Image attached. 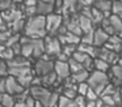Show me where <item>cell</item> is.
Masks as SVG:
<instances>
[{
  "label": "cell",
  "mask_w": 122,
  "mask_h": 107,
  "mask_svg": "<svg viewBox=\"0 0 122 107\" xmlns=\"http://www.w3.org/2000/svg\"><path fill=\"white\" fill-rule=\"evenodd\" d=\"M113 13L122 14V0H113Z\"/></svg>",
  "instance_id": "35"
},
{
  "label": "cell",
  "mask_w": 122,
  "mask_h": 107,
  "mask_svg": "<svg viewBox=\"0 0 122 107\" xmlns=\"http://www.w3.org/2000/svg\"><path fill=\"white\" fill-rule=\"evenodd\" d=\"M62 47H63V43L61 42L58 35L50 34L49 37H45V48L49 56H58L62 52Z\"/></svg>",
  "instance_id": "4"
},
{
  "label": "cell",
  "mask_w": 122,
  "mask_h": 107,
  "mask_svg": "<svg viewBox=\"0 0 122 107\" xmlns=\"http://www.w3.org/2000/svg\"><path fill=\"white\" fill-rule=\"evenodd\" d=\"M89 84H88V81H84V82H79L77 84V93L81 94V95H85L87 94V91L89 90Z\"/></svg>",
  "instance_id": "32"
},
{
  "label": "cell",
  "mask_w": 122,
  "mask_h": 107,
  "mask_svg": "<svg viewBox=\"0 0 122 107\" xmlns=\"http://www.w3.org/2000/svg\"><path fill=\"white\" fill-rule=\"evenodd\" d=\"M20 39H21V38H20L19 34H15V35H9L8 38H7V41L4 42V44H5V46H8V47H12L15 43H17V42H19Z\"/></svg>",
  "instance_id": "33"
},
{
  "label": "cell",
  "mask_w": 122,
  "mask_h": 107,
  "mask_svg": "<svg viewBox=\"0 0 122 107\" xmlns=\"http://www.w3.org/2000/svg\"><path fill=\"white\" fill-rule=\"evenodd\" d=\"M105 47H108L109 50H113L116 52H121L122 51V38L121 35H117V34H113V35L109 37L108 42L105 43Z\"/></svg>",
  "instance_id": "11"
},
{
  "label": "cell",
  "mask_w": 122,
  "mask_h": 107,
  "mask_svg": "<svg viewBox=\"0 0 122 107\" xmlns=\"http://www.w3.org/2000/svg\"><path fill=\"white\" fill-rule=\"evenodd\" d=\"M95 41V29L88 33H83L81 35V43H88V44H95L93 43Z\"/></svg>",
  "instance_id": "27"
},
{
  "label": "cell",
  "mask_w": 122,
  "mask_h": 107,
  "mask_svg": "<svg viewBox=\"0 0 122 107\" xmlns=\"http://www.w3.org/2000/svg\"><path fill=\"white\" fill-rule=\"evenodd\" d=\"M109 37H110V34H109L105 29H102V28L95 29V41H93V43L97 47L105 46V43L108 42Z\"/></svg>",
  "instance_id": "10"
},
{
  "label": "cell",
  "mask_w": 122,
  "mask_h": 107,
  "mask_svg": "<svg viewBox=\"0 0 122 107\" xmlns=\"http://www.w3.org/2000/svg\"><path fill=\"white\" fill-rule=\"evenodd\" d=\"M56 78H59V77H58V74L55 73V70H53V72L47 73V74H45V76H41L42 85H46V86L54 85V84L56 82Z\"/></svg>",
  "instance_id": "22"
},
{
  "label": "cell",
  "mask_w": 122,
  "mask_h": 107,
  "mask_svg": "<svg viewBox=\"0 0 122 107\" xmlns=\"http://www.w3.org/2000/svg\"><path fill=\"white\" fill-rule=\"evenodd\" d=\"M74 101H75V107H84V106H87V98H85V95L77 94V95L74 98Z\"/></svg>",
  "instance_id": "31"
},
{
  "label": "cell",
  "mask_w": 122,
  "mask_h": 107,
  "mask_svg": "<svg viewBox=\"0 0 122 107\" xmlns=\"http://www.w3.org/2000/svg\"><path fill=\"white\" fill-rule=\"evenodd\" d=\"M109 82H110V81H109V76L106 74V72H102V70L95 69L93 72H91L89 77H88V84H89V86L95 89L100 95Z\"/></svg>",
  "instance_id": "2"
},
{
  "label": "cell",
  "mask_w": 122,
  "mask_h": 107,
  "mask_svg": "<svg viewBox=\"0 0 122 107\" xmlns=\"http://www.w3.org/2000/svg\"><path fill=\"white\" fill-rule=\"evenodd\" d=\"M121 52H122V51H121Z\"/></svg>",
  "instance_id": "45"
},
{
  "label": "cell",
  "mask_w": 122,
  "mask_h": 107,
  "mask_svg": "<svg viewBox=\"0 0 122 107\" xmlns=\"http://www.w3.org/2000/svg\"><path fill=\"white\" fill-rule=\"evenodd\" d=\"M5 78H7V91H8L9 94L16 97L17 94L22 93V91L25 90V88L21 85V82H20L15 76L8 74Z\"/></svg>",
  "instance_id": "8"
},
{
  "label": "cell",
  "mask_w": 122,
  "mask_h": 107,
  "mask_svg": "<svg viewBox=\"0 0 122 107\" xmlns=\"http://www.w3.org/2000/svg\"><path fill=\"white\" fill-rule=\"evenodd\" d=\"M7 91V78L3 77H0V94L1 93H5Z\"/></svg>",
  "instance_id": "38"
},
{
  "label": "cell",
  "mask_w": 122,
  "mask_h": 107,
  "mask_svg": "<svg viewBox=\"0 0 122 107\" xmlns=\"http://www.w3.org/2000/svg\"><path fill=\"white\" fill-rule=\"evenodd\" d=\"M110 70H112V74H113V77H116V78H118V80H121L122 81V64H114L113 67L110 68Z\"/></svg>",
  "instance_id": "29"
},
{
  "label": "cell",
  "mask_w": 122,
  "mask_h": 107,
  "mask_svg": "<svg viewBox=\"0 0 122 107\" xmlns=\"http://www.w3.org/2000/svg\"><path fill=\"white\" fill-rule=\"evenodd\" d=\"M58 106H61V107H75V101H74V98H70V97L62 94V95L59 97Z\"/></svg>",
  "instance_id": "24"
},
{
  "label": "cell",
  "mask_w": 122,
  "mask_h": 107,
  "mask_svg": "<svg viewBox=\"0 0 122 107\" xmlns=\"http://www.w3.org/2000/svg\"><path fill=\"white\" fill-rule=\"evenodd\" d=\"M8 70H9L8 63H7L5 60L0 59V77H3V76H7V74H8Z\"/></svg>",
  "instance_id": "34"
},
{
  "label": "cell",
  "mask_w": 122,
  "mask_h": 107,
  "mask_svg": "<svg viewBox=\"0 0 122 107\" xmlns=\"http://www.w3.org/2000/svg\"><path fill=\"white\" fill-rule=\"evenodd\" d=\"M59 94L58 93H51V97H50V103H49V107H53V106H56L59 102Z\"/></svg>",
  "instance_id": "37"
},
{
  "label": "cell",
  "mask_w": 122,
  "mask_h": 107,
  "mask_svg": "<svg viewBox=\"0 0 122 107\" xmlns=\"http://www.w3.org/2000/svg\"><path fill=\"white\" fill-rule=\"evenodd\" d=\"M100 98L102 99L104 106H117L116 101H114L112 94H106V95H100Z\"/></svg>",
  "instance_id": "30"
},
{
  "label": "cell",
  "mask_w": 122,
  "mask_h": 107,
  "mask_svg": "<svg viewBox=\"0 0 122 107\" xmlns=\"http://www.w3.org/2000/svg\"><path fill=\"white\" fill-rule=\"evenodd\" d=\"M77 20H79V25H80V28H81L83 33H88V31L93 30V25H95V23H93V21L91 20L87 14L80 12L79 14H77Z\"/></svg>",
  "instance_id": "14"
},
{
  "label": "cell",
  "mask_w": 122,
  "mask_h": 107,
  "mask_svg": "<svg viewBox=\"0 0 122 107\" xmlns=\"http://www.w3.org/2000/svg\"><path fill=\"white\" fill-rule=\"evenodd\" d=\"M109 63L105 60L100 59V57H95V61H93V68L97 70H102V72H108L109 70Z\"/></svg>",
  "instance_id": "23"
},
{
  "label": "cell",
  "mask_w": 122,
  "mask_h": 107,
  "mask_svg": "<svg viewBox=\"0 0 122 107\" xmlns=\"http://www.w3.org/2000/svg\"><path fill=\"white\" fill-rule=\"evenodd\" d=\"M68 64H70V68H71V73H76L79 70L84 69V65L80 61H77L76 59H74V57H70L68 59Z\"/></svg>",
  "instance_id": "25"
},
{
  "label": "cell",
  "mask_w": 122,
  "mask_h": 107,
  "mask_svg": "<svg viewBox=\"0 0 122 107\" xmlns=\"http://www.w3.org/2000/svg\"><path fill=\"white\" fill-rule=\"evenodd\" d=\"M12 1H13V0H0V10L3 12V10H5V9L12 8Z\"/></svg>",
  "instance_id": "36"
},
{
  "label": "cell",
  "mask_w": 122,
  "mask_h": 107,
  "mask_svg": "<svg viewBox=\"0 0 122 107\" xmlns=\"http://www.w3.org/2000/svg\"><path fill=\"white\" fill-rule=\"evenodd\" d=\"M93 5L97 9H100L101 12L105 13V16L113 13V0H96Z\"/></svg>",
  "instance_id": "17"
},
{
  "label": "cell",
  "mask_w": 122,
  "mask_h": 107,
  "mask_svg": "<svg viewBox=\"0 0 122 107\" xmlns=\"http://www.w3.org/2000/svg\"><path fill=\"white\" fill-rule=\"evenodd\" d=\"M1 16H3V18L7 21V22H8L9 25H11L12 22H15L16 20H19V18H21V17H22V13L20 12L19 9H13V8H9V9L3 10Z\"/></svg>",
  "instance_id": "15"
},
{
  "label": "cell",
  "mask_w": 122,
  "mask_h": 107,
  "mask_svg": "<svg viewBox=\"0 0 122 107\" xmlns=\"http://www.w3.org/2000/svg\"><path fill=\"white\" fill-rule=\"evenodd\" d=\"M119 16H121V17H122V14H119Z\"/></svg>",
  "instance_id": "44"
},
{
  "label": "cell",
  "mask_w": 122,
  "mask_h": 107,
  "mask_svg": "<svg viewBox=\"0 0 122 107\" xmlns=\"http://www.w3.org/2000/svg\"><path fill=\"white\" fill-rule=\"evenodd\" d=\"M37 3H38V0H25L24 4L25 5H37Z\"/></svg>",
  "instance_id": "41"
},
{
  "label": "cell",
  "mask_w": 122,
  "mask_h": 107,
  "mask_svg": "<svg viewBox=\"0 0 122 107\" xmlns=\"http://www.w3.org/2000/svg\"><path fill=\"white\" fill-rule=\"evenodd\" d=\"M121 94H122V88H121Z\"/></svg>",
  "instance_id": "43"
},
{
  "label": "cell",
  "mask_w": 122,
  "mask_h": 107,
  "mask_svg": "<svg viewBox=\"0 0 122 107\" xmlns=\"http://www.w3.org/2000/svg\"><path fill=\"white\" fill-rule=\"evenodd\" d=\"M109 21L112 23V28L114 30V34L117 35H122V17L117 13H112L110 16H108Z\"/></svg>",
  "instance_id": "16"
},
{
  "label": "cell",
  "mask_w": 122,
  "mask_h": 107,
  "mask_svg": "<svg viewBox=\"0 0 122 107\" xmlns=\"http://www.w3.org/2000/svg\"><path fill=\"white\" fill-rule=\"evenodd\" d=\"M64 23H66L67 30H68V31H71V33H75V34H77V35H83V30H81V28H80V25H79L77 14L71 16V18L66 20V21H64Z\"/></svg>",
  "instance_id": "12"
},
{
  "label": "cell",
  "mask_w": 122,
  "mask_h": 107,
  "mask_svg": "<svg viewBox=\"0 0 122 107\" xmlns=\"http://www.w3.org/2000/svg\"><path fill=\"white\" fill-rule=\"evenodd\" d=\"M95 1L96 0H77V3H79L81 7H85V5H93Z\"/></svg>",
  "instance_id": "40"
},
{
  "label": "cell",
  "mask_w": 122,
  "mask_h": 107,
  "mask_svg": "<svg viewBox=\"0 0 122 107\" xmlns=\"http://www.w3.org/2000/svg\"><path fill=\"white\" fill-rule=\"evenodd\" d=\"M76 50H77V44H71V43H66L62 47V52H63L64 55H67L68 57H71Z\"/></svg>",
  "instance_id": "26"
},
{
  "label": "cell",
  "mask_w": 122,
  "mask_h": 107,
  "mask_svg": "<svg viewBox=\"0 0 122 107\" xmlns=\"http://www.w3.org/2000/svg\"><path fill=\"white\" fill-rule=\"evenodd\" d=\"M96 57H100V59L105 60V61H108L109 64H113V63H117L118 61V52L113 51V50H109L108 47L105 46H101L97 48V55H96Z\"/></svg>",
  "instance_id": "7"
},
{
  "label": "cell",
  "mask_w": 122,
  "mask_h": 107,
  "mask_svg": "<svg viewBox=\"0 0 122 107\" xmlns=\"http://www.w3.org/2000/svg\"><path fill=\"white\" fill-rule=\"evenodd\" d=\"M54 12V4L53 3H47L43 0H38L37 3V14L47 16Z\"/></svg>",
  "instance_id": "18"
},
{
  "label": "cell",
  "mask_w": 122,
  "mask_h": 107,
  "mask_svg": "<svg viewBox=\"0 0 122 107\" xmlns=\"http://www.w3.org/2000/svg\"><path fill=\"white\" fill-rule=\"evenodd\" d=\"M32 73V68L30 65H22V67H9L8 74H12L15 77H20V76Z\"/></svg>",
  "instance_id": "19"
},
{
  "label": "cell",
  "mask_w": 122,
  "mask_h": 107,
  "mask_svg": "<svg viewBox=\"0 0 122 107\" xmlns=\"http://www.w3.org/2000/svg\"><path fill=\"white\" fill-rule=\"evenodd\" d=\"M59 39L63 44L66 43H71V44H79L81 42V35H77L75 33H71V31H66L64 34H59Z\"/></svg>",
  "instance_id": "13"
},
{
  "label": "cell",
  "mask_w": 122,
  "mask_h": 107,
  "mask_svg": "<svg viewBox=\"0 0 122 107\" xmlns=\"http://www.w3.org/2000/svg\"><path fill=\"white\" fill-rule=\"evenodd\" d=\"M11 26H12V30H13V33H19V31L24 30V26H25L24 18L21 17V18H19V20H16L15 22L11 23Z\"/></svg>",
  "instance_id": "28"
},
{
  "label": "cell",
  "mask_w": 122,
  "mask_h": 107,
  "mask_svg": "<svg viewBox=\"0 0 122 107\" xmlns=\"http://www.w3.org/2000/svg\"><path fill=\"white\" fill-rule=\"evenodd\" d=\"M64 20L63 16L61 13H50V14L46 16V29H47V33L51 35H56L61 29V26L63 25Z\"/></svg>",
  "instance_id": "5"
},
{
  "label": "cell",
  "mask_w": 122,
  "mask_h": 107,
  "mask_svg": "<svg viewBox=\"0 0 122 107\" xmlns=\"http://www.w3.org/2000/svg\"><path fill=\"white\" fill-rule=\"evenodd\" d=\"M54 65H55V63L51 61L49 55H42L41 57H38L37 63H36L34 70L38 76H45V74H47V73L53 72Z\"/></svg>",
  "instance_id": "6"
},
{
  "label": "cell",
  "mask_w": 122,
  "mask_h": 107,
  "mask_svg": "<svg viewBox=\"0 0 122 107\" xmlns=\"http://www.w3.org/2000/svg\"><path fill=\"white\" fill-rule=\"evenodd\" d=\"M30 94L36 98L37 104L36 106H49L50 103V97H51V91L47 90L45 86L42 85H32L29 89Z\"/></svg>",
  "instance_id": "3"
},
{
  "label": "cell",
  "mask_w": 122,
  "mask_h": 107,
  "mask_svg": "<svg viewBox=\"0 0 122 107\" xmlns=\"http://www.w3.org/2000/svg\"><path fill=\"white\" fill-rule=\"evenodd\" d=\"M11 35L9 34V31H7V30H1L0 29V43H4V42L7 41V38Z\"/></svg>",
  "instance_id": "39"
},
{
  "label": "cell",
  "mask_w": 122,
  "mask_h": 107,
  "mask_svg": "<svg viewBox=\"0 0 122 107\" xmlns=\"http://www.w3.org/2000/svg\"><path fill=\"white\" fill-rule=\"evenodd\" d=\"M15 103H16V98H15V95L9 94L8 91L0 94V104H1V106L12 107V106H15Z\"/></svg>",
  "instance_id": "20"
},
{
  "label": "cell",
  "mask_w": 122,
  "mask_h": 107,
  "mask_svg": "<svg viewBox=\"0 0 122 107\" xmlns=\"http://www.w3.org/2000/svg\"><path fill=\"white\" fill-rule=\"evenodd\" d=\"M54 70L55 73L58 74V77L61 80H66L67 77H70L71 73V68H70V64H68V60H56L55 61V65H54Z\"/></svg>",
  "instance_id": "9"
},
{
  "label": "cell",
  "mask_w": 122,
  "mask_h": 107,
  "mask_svg": "<svg viewBox=\"0 0 122 107\" xmlns=\"http://www.w3.org/2000/svg\"><path fill=\"white\" fill-rule=\"evenodd\" d=\"M89 70L87 69V68H84V69L79 70V72L76 73H72V78H74L75 81H76V84L79 82H84V81H88V77H89Z\"/></svg>",
  "instance_id": "21"
},
{
  "label": "cell",
  "mask_w": 122,
  "mask_h": 107,
  "mask_svg": "<svg viewBox=\"0 0 122 107\" xmlns=\"http://www.w3.org/2000/svg\"><path fill=\"white\" fill-rule=\"evenodd\" d=\"M117 63H118V64H122V57H121V59H118V61H117Z\"/></svg>",
  "instance_id": "42"
},
{
  "label": "cell",
  "mask_w": 122,
  "mask_h": 107,
  "mask_svg": "<svg viewBox=\"0 0 122 107\" xmlns=\"http://www.w3.org/2000/svg\"><path fill=\"white\" fill-rule=\"evenodd\" d=\"M24 34L30 38H45L47 33L46 29V16L34 14L29 17L24 26Z\"/></svg>",
  "instance_id": "1"
}]
</instances>
